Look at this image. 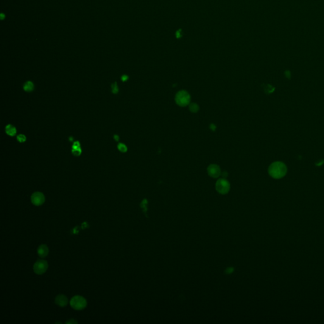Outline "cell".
I'll use <instances>...</instances> for the list:
<instances>
[{"instance_id": "cell-1", "label": "cell", "mask_w": 324, "mask_h": 324, "mask_svg": "<svg viewBox=\"0 0 324 324\" xmlns=\"http://www.w3.org/2000/svg\"><path fill=\"white\" fill-rule=\"evenodd\" d=\"M268 173L273 179H279L286 175L287 173V167L282 162H274L270 165L268 168Z\"/></svg>"}, {"instance_id": "cell-2", "label": "cell", "mask_w": 324, "mask_h": 324, "mask_svg": "<svg viewBox=\"0 0 324 324\" xmlns=\"http://www.w3.org/2000/svg\"><path fill=\"white\" fill-rule=\"evenodd\" d=\"M175 101L176 103L180 106H186L190 104L191 96L184 90L178 92L175 96Z\"/></svg>"}, {"instance_id": "cell-3", "label": "cell", "mask_w": 324, "mask_h": 324, "mask_svg": "<svg viewBox=\"0 0 324 324\" xmlns=\"http://www.w3.org/2000/svg\"><path fill=\"white\" fill-rule=\"evenodd\" d=\"M70 304L72 308L76 310H81L84 309L87 306L86 299L81 296H74L70 302Z\"/></svg>"}, {"instance_id": "cell-4", "label": "cell", "mask_w": 324, "mask_h": 324, "mask_svg": "<svg viewBox=\"0 0 324 324\" xmlns=\"http://www.w3.org/2000/svg\"><path fill=\"white\" fill-rule=\"evenodd\" d=\"M215 189L218 193L224 195V194H227L230 191L231 185L229 181L226 179H220L216 182Z\"/></svg>"}, {"instance_id": "cell-5", "label": "cell", "mask_w": 324, "mask_h": 324, "mask_svg": "<svg viewBox=\"0 0 324 324\" xmlns=\"http://www.w3.org/2000/svg\"><path fill=\"white\" fill-rule=\"evenodd\" d=\"M48 268L47 261L44 260H39L34 265V271L38 275H41L46 272Z\"/></svg>"}, {"instance_id": "cell-6", "label": "cell", "mask_w": 324, "mask_h": 324, "mask_svg": "<svg viewBox=\"0 0 324 324\" xmlns=\"http://www.w3.org/2000/svg\"><path fill=\"white\" fill-rule=\"evenodd\" d=\"M31 201L36 206L42 205L45 201L44 195L41 192H34L31 196Z\"/></svg>"}, {"instance_id": "cell-7", "label": "cell", "mask_w": 324, "mask_h": 324, "mask_svg": "<svg viewBox=\"0 0 324 324\" xmlns=\"http://www.w3.org/2000/svg\"><path fill=\"white\" fill-rule=\"evenodd\" d=\"M208 175L213 178H217L221 175V170L218 165L212 164L208 166L207 169Z\"/></svg>"}, {"instance_id": "cell-8", "label": "cell", "mask_w": 324, "mask_h": 324, "mask_svg": "<svg viewBox=\"0 0 324 324\" xmlns=\"http://www.w3.org/2000/svg\"><path fill=\"white\" fill-rule=\"evenodd\" d=\"M55 303L61 307H64L68 304V298L63 295H59L55 298Z\"/></svg>"}, {"instance_id": "cell-9", "label": "cell", "mask_w": 324, "mask_h": 324, "mask_svg": "<svg viewBox=\"0 0 324 324\" xmlns=\"http://www.w3.org/2000/svg\"><path fill=\"white\" fill-rule=\"evenodd\" d=\"M49 253V249L46 245H41L38 248V255L41 258L46 257Z\"/></svg>"}, {"instance_id": "cell-10", "label": "cell", "mask_w": 324, "mask_h": 324, "mask_svg": "<svg viewBox=\"0 0 324 324\" xmlns=\"http://www.w3.org/2000/svg\"><path fill=\"white\" fill-rule=\"evenodd\" d=\"M5 131L8 135H9L10 136H13L16 134V133H17V129H16V128L15 127H13V125L9 124L6 127Z\"/></svg>"}, {"instance_id": "cell-11", "label": "cell", "mask_w": 324, "mask_h": 324, "mask_svg": "<svg viewBox=\"0 0 324 324\" xmlns=\"http://www.w3.org/2000/svg\"><path fill=\"white\" fill-rule=\"evenodd\" d=\"M34 86L33 83L30 82V81H27V82H26L24 86V91H25L27 92L32 91L34 89Z\"/></svg>"}, {"instance_id": "cell-12", "label": "cell", "mask_w": 324, "mask_h": 324, "mask_svg": "<svg viewBox=\"0 0 324 324\" xmlns=\"http://www.w3.org/2000/svg\"><path fill=\"white\" fill-rule=\"evenodd\" d=\"M189 110L192 112V113H196L198 111L200 108H199V106L196 104V103H190L189 105Z\"/></svg>"}, {"instance_id": "cell-13", "label": "cell", "mask_w": 324, "mask_h": 324, "mask_svg": "<svg viewBox=\"0 0 324 324\" xmlns=\"http://www.w3.org/2000/svg\"><path fill=\"white\" fill-rule=\"evenodd\" d=\"M118 149L120 151H121L122 153H125V152H126L127 151V146L123 143H120L118 145Z\"/></svg>"}, {"instance_id": "cell-14", "label": "cell", "mask_w": 324, "mask_h": 324, "mask_svg": "<svg viewBox=\"0 0 324 324\" xmlns=\"http://www.w3.org/2000/svg\"><path fill=\"white\" fill-rule=\"evenodd\" d=\"M72 152L74 155H75V156H79L81 154V153H82V150H81L80 148H74V149H72Z\"/></svg>"}, {"instance_id": "cell-15", "label": "cell", "mask_w": 324, "mask_h": 324, "mask_svg": "<svg viewBox=\"0 0 324 324\" xmlns=\"http://www.w3.org/2000/svg\"><path fill=\"white\" fill-rule=\"evenodd\" d=\"M111 91H112V92L113 94H117L119 92V88L117 86V83H113L112 85H111Z\"/></svg>"}, {"instance_id": "cell-16", "label": "cell", "mask_w": 324, "mask_h": 324, "mask_svg": "<svg viewBox=\"0 0 324 324\" xmlns=\"http://www.w3.org/2000/svg\"><path fill=\"white\" fill-rule=\"evenodd\" d=\"M148 204V201L146 200H144L142 202V203L141 204V206L142 209H144V212H146V205Z\"/></svg>"}, {"instance_id": "cell-17", "label": "cell", "mask_w": 324, "mask_h": 324, "mask_svg": "<svg viewBox=\"0 0 324 324\" xmlns=\"http://www.w3.org/2000/svg\"><path fill=\"white\" fill-rule=\"evenodd\" d=\"M17 140H18L20 142H25V141H26V137H25L24 135H23V134H20V135H19V136H17Z\"/></svg>"}, {"instance_id": "cell-18", "label": "cell", "mask_w": 324, "mask_h": 324, "mask_svg": "<svg viewBox=\"0 0 324 324\" xmlns=\"http://www.w3.org/2000/svg\"><path fill=\"white\" fill-rule=\"evenodd\" d=\"M77 148H80V142L79 141H75V142H74V144L72 146V149Z\"/></svg>"}, {"instance_id": "cell-19", "label": "cell", "mask_w": 324, "mask_h": 324, "mask_svg": "<svg viewBox=\"0 0 324 324\" xmlns=\"http://www.w3.org/2000/svg\"><path fill=\"white\" fill-rule=\"evenodd\" d=\"M65 323H77V322L76 320H75L74 319H71V320L66 322Z\"/></svg>"}, {"instance_id": "cell-20", "label": "cell", "mask_w": 324, "mask_h": 324, "mask_svg": "<svg viewBox=\"0 0 324 324\" xmlns=\"http://www.w3.org/2000/svg\"><path fill=\"white\" fill-rule=\"evenodd\" d=\"M128 77L127 75H123V76H122V77H121V79H122V81H124V82H125V81L127 80H128Z\"/></svg>"}, {"instance_id": "cell-21", "label": "cell", "mask_w": 324, "mask_h": 324, "mask_svg": "<svg viewBox=\"0 0 324 324\" xmlns=\"http://www.w3.org/2000/svg\"><path fill=\"white\" fill-rule=\"evenodd\" d=\"M210 128H211L212 130H213V131H215V128H216V126L215 125H214V124H211V125H210Z\"/></svg>"}, {"instance_id": "cell-22", "label": "cell", "mask_w": 324, "mask_h": 324, "mask_svg": "<svg viewBox=\"0 0 324 324\" xmlns=\"http://www.w3.org/2000/svg\"><path fill=\"white\" fill-rule=\"evenodd\" d=\"M114 139H115V140L116 141H118L119 140V136H117V135H115V136H114Z\"/></svg>"}, {"instance_id": "cell-23", "label": "cell", "mask_w": 324, "mask_h": 324, "mask_svg": "<svg viewBox=\"0 0 324 324\" xmlns=\"http://www.w3.org/2000/svg\"><path fill=\"white\" fill-rule=\"evenodd\" d=\"M72 140H73V138H72V137H70V141H72Z\"/></svg>"}]
</instances>
